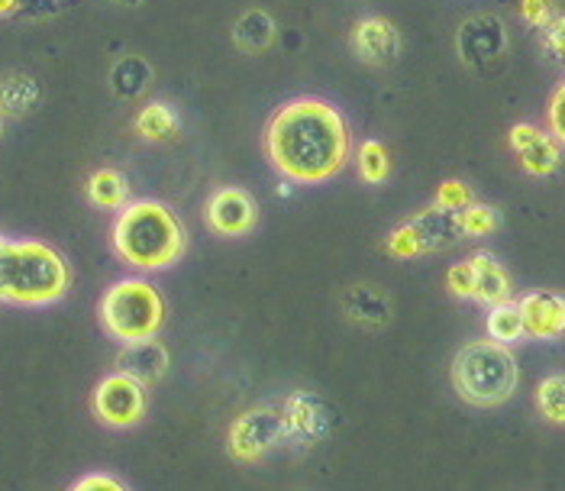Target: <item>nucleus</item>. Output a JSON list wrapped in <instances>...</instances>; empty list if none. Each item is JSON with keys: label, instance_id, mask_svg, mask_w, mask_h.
<instances>
[{"label": "nucleus", "instance_id": "2eb2a0df", "mask_svg": "<svg viewBox=\"0 0 565 491\" xmlns=\"http://www.w3.org/2000/svg\"><path fill=\"white\" fill-rule=\"evenodd\" d=\"M340 305H343L349 320H355L362 327H385V323H392V301L375 285H352V288L343 291Z\"/></svg>", "mask_w": 565, "mask_h": 491}, {"label": "nucleus", "instance_id": "20e7f679", "mask_svg": "<svg viewBox=\"0 0 565 491\" xmlns=\"http://www.w3.org/2000/svg\"><path fill=\"white\" fill-rule=\"evenodd\" d=\"M518 359L494 340H472L452 359V385L476 407H498L518 392Z\"/></svg>", "mask_w": 565, "mask_h": 491}, {"label": "nucleus", "instance_id": "aec40b11", "mask_svg": "<svg viewBox=\"0 0 565 491\" xmlns=\"http://www.w3.org/2000/svg\"><path fill=\"white\" fill-rule=\"evenodd\" d=\"M152 85V65L142 55H124L110 68V90L124 100L142 97Z\"/></svg>", "mask_w": 565, "mask_h": 491}, {"label": "nucleus", "instance_id": "b1692460", "mask_svg": "<svg viewBox=\"0 0 565 491\" xmlns=\"http://www.w3.org/2000/svg\"><path fill=\"white\" fill-rule=\"evenodd\" d=\"M355 169H359V179L365 184H385L392 175V156H388L385 142L365 139L355 152Z\"/></svg>", "mask_w": 565, "mask_h": 491}, {"label": "nucleus", "instance_id": "f03ea898", "mask_svg": "<svg viewBox=\"0 0 565 491\" xmlns=\"http://www.w3.org/2000/svg\"><path fill=\"white\" fill-rule=\"evenodd\" d=\"M184 246V226L159 201H132L114 221V249L132 268H169L181 259Z\"/></svg>", "mask_w": 565, "mask_h": 491}, {"label": "nucleus", "instance_id": "7ed1b4c3", "mask_svg": "<svg viewBox=\"0 0 565 491\" xmlns=\"http://www.w3.org/2000/svg\"><path fill=\"white\" fill-rule=\"evenodd\" d=\"M72 271L65 259L36 239L10 243L0 236V305L40 308L65 298Z\"/></svg>", "mask_w": 565, "mask_h": 491}, {"label": "nucleus", "instance_id": "bb28decb", "mask_svg": "<svg viewBox=\"0 0 565 491\" xmlns=\"http://www.w3.org/2000/svg\"><path fill=\"white\" fill-rule=\"evenodd\" d=\"M472 201H476V194H472V188H469L466 181L449 179V181H443V184H439L434 204L446 207V211H466V207H469Z\"/></svg>", "mask_w": 565, "mask_h": 491}, {"label": "nucleus", "instance_id": "5701e85b", "mask_svg": "<svg viewBox=\"0 0 565 491\" xmlns=\"http://www.w3.org/2000/svg\"><path fill=\"white\" fill-rule=\"evenodd\" d=\"M484 330H488V340L494 343H518L526 337V327H523V313L518 301H504V305H494L488 308V320H484Z\"/></svg>", "mask_w": 565, "mask_h": 491}, {"label": "nucleus", "instance_id": "4be33fe9", "mask_svg": "<svg viewBox=\"0 0 565 491\" xmlns=\"http://www.w3.org/2000/svg\"><path fill=\"white\" fill-rule=\"evenodd\" d=\"M40 104V85L30 75H7L0 82V117H26Z\"/></svg>", "mask_w": 565, "mask_h": 491}, {"label": "nucleus", "instance_id": "cd10ccee", "mask_svg": "<svg viewBox=\"0 0 565 491\" xmlns=\"http://www.w3.org/2000/svg\"><path fill=\"white\" fill-rule=\"evenodd\" d=\"M446 288L449 295L462 298V301H476V271H472V263H456V266L446 271Z\"/></svg>", "mask_w": 565, "mask_h": 491}, {"label": "nucleus", "instance_id": "c85d7f7f", "mask_svg": "<svg viewBox=\"0 0 565 491\" xmlns=\"http://www.w3.org/2000/svg\"><path fill=\"white\" fill-rule=\"evenodd\" d=\"M559 7L553 0H521V20L533 30H546L556 20Z\"/></svg>", "mask_w": 565, "mask_h": 491}, {"label": "nucleus", "instance_id": "6e6552de", "mask_svg": "<svg viewBox=\"0 0 565 491\" xmlns=\"http://www.w3.org/2000/svg\"><path fill=\"white\" fill-rule=\"evenodd\" d=\"M285 434V414H278L275 407H253L239 414L230 427V456L239 462H256L268 449L278 447Z\"/></svg>", "mask_w": 565, "mask_h": 491}, {"label": "nucleus", "instance_id": "c756f323", "mask_svg": "<svg viewBox=\"0 0 565 491\" xmlns=\"http://www.w3.org/2000/svg\"><path fill=\"white\" fill-rule=\"evenodd\" d=\"M540 45H543V52H546L550 58L565 62V13L563 10L556 13V20H553L546 30H540Z\"/></svg>", "mask_w": 565, "mask_h": 491}, {"label": "nucleus", "instance_id": "2f4dec72", "mask_svg": "<svg viewBox=\"0 0 565 491\" xmlns=\"http://www.w3.org/2000/svg\"><path fill=\"white\" fill-rule=\"evenodd\" d=\"M72 491H127L114 476H85V479H78Z\"/></svg>", "mask_w": 565, "mask_h": 491}, {"label": "nucleus", "instance_id": "1a4fd4ad", "mask_svg": "<svg viewBox=\"0 0 565 491\" xmlns=\"http://www.w3.org/2000/svg\"><path fill=\"white\" fill-rule=\"evenodd\" d=\"M94 414L110 424V427H132L142 420L146 414V385L136 382L127 372H114L107 375L97 388H94Z\"/></svg>", "mask_w": 565, "mask_h": 491}, {"label": "nucleus", "instance_id": "72a5a7b5", "mask_svg": "<svg viewBox=\"0 0 565 491\" xmlns=\"http://www.w3.org/2000/svg\"><path fill=\"white\" fill-rule=\"evenodd\" d=\"M0 130H3V124H0Z\"/></svg>", "mask_w": 565, "mask_h": 491}, {"label": "nucleus", "instance_id": "412c9836", "mask_svg": "<svg viewBox=\"0 0 565 491\" xmlns=\"http://www.w3.org/2000/svg\"><path fill=\"white\" fill-rule=\"evenodd\" d=\"M132 130L142 136L146 142H166V139H172V136L181 130V120H178L172 104L152 100V104H146V107L136 114Z\"/></svg>", "mask_w": 565, "mask_h": 491}, {"label": "nucleus", "instance_id": "a878e982", "mask_svg": "<svg viewBox=\"0 0 565 491\" xmlns=\"http://www.w3.org/2000/svg\"><path fill=\"white\" fill-rule=\"evenodd\" d=\"M462 226H466V236H488V233H494L501 226V211L491 207V204L472 201L462 211Z\"/></svg>", "mask_w": 565, "mask_h": 491}, {"label": "nucleus", "instance_id": "473e14b6", "mask_svg": "<svg viewBox=\"0 0 565 491\" xmlns=\"http://www.w3.org/2000/svg\"><path fill=\"white\" fill-rule=\"evenodd\" d=\"M17 7H20V0H0V17H10V13H17Z\"/></svg>", "mask_w": 565, "mask_h": 491}, {"label": "nucleus", "instance_id": "f8f14e48", "mask_svg": "<svg viewBox=\"0 0 565 491\" xmlns=\"http://www.w3.org/2000/svg\"><path fill=\"white\" fill-rule=\"evenodd\" d=\"M508 142L514 149V156L521 159V169L533 179H546L563 166V146L559 139L533 124H514Z\"/></svg>", "mask_w": 565, "mask_h": 491}, {"label": "nucleus", "instance_id": "39448f33", "mask_svg": "<svg viewBox=\"0 0 565 491\" xmlns=\"http://www.w3.org/2000/svg\"><path fill=\"white\" fill-rule=\"evenodd\" d=\"M100 323L120 343L152 340L166 323V301L156 285L142 278H124L100 298Z\"/></svg>", "mask_w": 565, "mask_h": 491}, {"label": "nucleus", "instance_id": "423d86ee", "mask_svg": "<svg viewBox=\"0 0 565 491\" xmlns=\"http://www.w3.org/2000/svg\"><path fill=\"white\" fill-rule=\"evenodd\" d=\"M459 239H466V226H462V211H446L439 204H430L424 211H417L414 217H407L404 224L394 230L385 243V249L394 259H414V256H430L443 253L449 246H456Z\"/></svg>", "mask_w": 565, "mask_h": 491}, {"label": "nucleus", "instance_id": "f3484780", "mask_svg": "<svg viewBox=\"0 0 565 491\" xmlns=\"http://www.w3.org/2000/svg\"><path fill=\"white\" fill-rule=\"evenodd\" d=\"M285 427L291 437H301V440H317L327 427V414H323V404L317 402L313 395L298 392L291 395L285 404Z\"/></svg>", "mask_w": 565, "mask_h": 491}, {"label": "nucleus", "instance_id": "a211bd4d", "mask_svg": "<svg viewBox=\"0 0 565 491\" xmlns=\"http://www.w3.org/2000/svg\"><path fill=\"white\" fill-rule=\"evenodd\" d=\"M278 36V26H275V17L262 7H253L246 10L236 23H233V43L239 45L243 52L256 55V52H265L268 45L275 43Z\"/></svg>", "mask_w": 565, "mask_h": 491}, {"label": "nucleus", "instance_id": "393cba45", "mask_svg": "<svg viewBox=\"0 0 565 491\" xmlns=\"http://www.w3.org/2000/svg\"><path fill=\"white\" fill-rule=\"evenodd\" d=\"M536 407L550 424H565V375H546L536 385Z\"/></svg>", "mask_w": 565, "mask_h": 491}, {"label": "nucleus", "instance_id": "7c9ffc66", "mask_svg": "<svg viewBox=\"0 0 565 491\" xmlns=\"http://www.w3.org/2000/svg\"><path fill=\"white\" fill-rule=\"evenodd\" d=\"M546 124H550V134L559 139V146L565 149V78L556 85L553 97H550V107H546Z\"/></svg>", "mask_w": 565, "mask_h": 491}, {"label": "nucleus", "instance_id": "4468645a", "mask_svg": "<svg viewBox=\"0 0 565 491\" xmlns=\"http://www.w3.org/2000/svg\"><path fill=\"white\" fill-rule=\"evenodd\" d=\"M117 372H127L136 382L152 385L169 372V350L152 337V340H136L127 343L117 356Z\"/></svg>", "mask_w": 565, "mask_h": 491}, {"label": "nucleus", "instance_id": "f257e3e1", "mask_svg": "<svg viewBox=\"0 0 565 491\" xmlns=\"http://www.w3.org/2000/svg\"><path fill=\"white\" fill-rule=\"evenodd\" d=\"M265 156L281 179L295 184L337 179L352 159L347 117L320 97H295L271 114Z\"/></svg>", "mask_w": 565, "mask_h": 491}, {"label": "nucleus", "instance_id": "dca6fc26", "mask_svg": "<svg viewBox=\"0 0 565 491\" xmlns=\"http://www.w3.org/2000/svg\"><path fill=\"white\" fill-rule=\"evenodd\" d=\"M472 271H476V301L484 308L504 305L511 301V275L504 271V266L494 259V253H476L469 256Z\"/></svg>", "mask_w": 565, "mask_h": 491}, {"label": "nucleus", "instance_id": "9b49d317", "mask_svg": "<svg viewBox=\"0 0 565 491\" xmlns=\"http://www.w3.org/2000/svg\"><path fill=\"white\" fill-rule=\"evenodd\" d=\"M349 49L359 62L385 68V65L397 62L404 43H401V30L388 17H362L349 30Z\"/></svg>", "mask_w": 565, "mask_h": 491}, {"label": "nucleus", "instance_id": "9d476101", "mask_svg": "<svg viewBox=\"0 0 565 491\" xmlns=\"http://www.w3.org/2000/svg\"><path fill=\"white\" fill-rule=\"evenodd\" d=\"M204 224L217 236H246L259 224V204L246 188L223 184L204 204Z\"/></svg>", "mask_w": 565, "mask_h": 491}, {"label": "nucleus", "instance_id": "0eeeda50", "mask_svg": "<svg viewBox=\"0 0 565 491\" xmlns=\"http://www.w3.org/2000/svg\"><path fill=\"white\" fill-rule=\"evenodd\" d=\"M508 26L498 13H476L456 33V52L476 75H494L508 62Z\"/></svg>", "mask_w": 565, "mask_h": 491}, {"label": "nucleus", "instance_id": "ddd939ff", "mask_svg": "<svg viewBox=\"0 0 565 491\" xmlns=\"http://www.w3.org/2000/svg\"><path fill=\"white\" fill-rule=\"evenodd\" d=\"M523 327L533 340L565 337V295L559 291H526L521 301Z\"/></svg>", "mask_w": 565, "mask_h": 491}, {"label": "nucleus", "instance_id": "6ab92c4d", "mask_svg": "<svg viewBox=\"0 0 565 491\" xmlns=\"http://www.w3.org/2000/svg\"><path fill=\"white\" fill-rule=\"evenodd\" d=\"M87 201L100 211H124L130 204V181L117 169H97L87 179Z\"/></svg>", "mask_w": 565, "mask_h": 491}]
</instances>
